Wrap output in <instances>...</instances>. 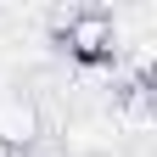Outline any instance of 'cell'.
I'll list each match as a JSON object with an SVG mask.
<instances>
[{
	"label": "cell",
	"mask_w": 157,
	"mask_h": 157,
	"mask_svg": "<svg viewBox=\"0 0 157 157\" xmlns=\"http://www.w3.org/2000/svg\"><path fill=\"white\" fill-rule=\"evenodd\" d=\"M62 45L78 67H112L124 56V34H118V17L101 6H84V11H67L62 17Z\"/></svg>",
	"instance_id": "cell-1"
},
{
	"label": "cell",
	"mask_w": 157,
	"mask_h": 157,
	"mask_svg": "<svg viewBox=\"0 0 157 157\" xmlns=\"http://www.w3.org/2000/svg\"><path fill=\"white\" fill-rule=\"evenodd\" d=\"M39 135H45V118H39V101L23 90H6L0 95V140H6L17 157H23Z\"/></svg>",
	"instance_id": "cell-2"
},
{
	"label": "cell",
	"mask_w": 157,
	"mask_h": 157,
	"mask_svg": "<svg viewBox=\"0 0 157 157\" xmlns=\"http://www.w3.org/2000/svg\"><path fill=\"white\" fill-rule=\"evenodd\" d=\"M0 157H17V151H11V146H6V140H0Z\"/></svg>",
	"instance_id": "cell-3"
}]
</instances>
